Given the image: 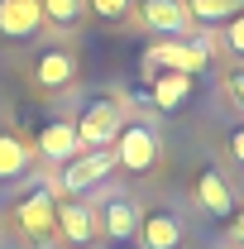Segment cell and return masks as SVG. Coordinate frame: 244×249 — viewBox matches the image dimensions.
Instances as JSON below:
<instances>
[{"label":"cell","instance_id":"cell-2","mask_svg":"<svg viewBox=\"0 0 244 249\" xmlns=\"http://www.w3.org/2000/svg\"><path fill=\"white\" fill-rule=\"evenodd\" d=\"M110 168H115V149H87V154H77V158H67V163H62V187L77 196V192L96 187Z\"/></svg>","mask_w":244,"mask_h":249},{"label":"cell","instance_id":"cell-6","mask_svg":"<svg viewBox=\"0 0 244 249\" xmlns=\"http://www.w3.org/2000/svg\"><path fill=\"white\" fill-rule=\"evenodd\" d=\"M43 24L38 0H0V34L5 38H34Z\"/></svg>","mask_w":244,"mask_h":249},{"label":"cell","instance_id":"cell-16","mask_svg":"<svg viewBox=\"0 0 244 249\" xmlns=\"http://www.w3.org/2000/svg\"><path fill=\"white\" fill-rule=\"evenodd\" d=\"M34 149H24L15 134H0V178H19L24 168H29Z\"/></svg>","mask_w":244,"mask_h":249},{"label":"cell","instance_id":"cell-11","mask_svg":"<svg viewBox=\"0 0 244 249\" xmlns=\"http://www.w3.org/2000/svg\"><path fill=\"white\" fill-rule=\"evenodd\" d=\"M144 19L153 34H187V24H192L182 0H144Z\"/></svg>","mask_w":244,"mask_h":249},{"label":"cell","instance_id":"cell-5","mask_svg":"<svg viewBox=\"0 0 244 249\" xmlns=\"http://www.w3.org/2000/svg\"><path fill=\"white\" fill-rule=\"evenodd\" d=\"M53 216H58V206H53V196L38 187V192H29L19 206H15V225L29 235V240H48L53 235Z\"/></svg>","mask_w":244,"mask_h":249},{"label":"cell","instance_id":"cell-17","mask_svg":"<svg viewBox=\"0 0 244 249\" xmlns=\"http://www.w3.org/2000/svg\"><path fill=\"white\" fill-rule=\"evenodd\" d=\"M38 10H43V19H48V24H58V29H72V24L82 19L87 0H38Z\"/></svg>","mask_w":244,"mask_h":249},{"label":"cell","instance_id":"cell-12","mask_svg":"<svg viewBox=\"0 0 244 249\" xmlns=\"http://www.w3.org/2000/svg\"><path fill=\"white\" fill-rule=\"evenodd\" d=\"M149 82H153V106L158 110H177L187 96H192V77L187 72H158Z\"/></svg>","mask_w":244,"mask_h":249},{"label":"cell","instance_id":"cell-4","mask_svg":"<svg viewBox=\"0 0 244 249\" xmlns=\"http://www.w3.org/2000/svg\"><path fill=\"white\" fill-rule=\"evenodd\" d=\"M144 67H168V72H201L206 67V43H177V38H168V43H153L149 53H144Z\"/></svg>","mask_w":244,"mask_h":249},{"label":"cell","instance_id":"cell-8","mask_svg":"<svg viewBox=\"0 0 244 249\" xmlns=\"http://www.w3.org/2000/svg\"><path fill=\"white\" fill-rule=\"evenodd\" d=\"M38 154L53 158V163H67V158L87 154V149H82V139H77L72 124H43V129H38Z\"/></svg>","mask_w":244,"mask_h":249},{"label":"cell","instance_id":"cell-13","mask_svg":"<svg viewBox=\"0 0 244 249\" xmlns=\"http://www.w3.org/2000/svg\"><path fill=\"white\" fill-rule=\"evenodd\" d=\"M196 196H201V206H206V211H215V216H230V206H235V192L225 187V178H220L215 168H206V173H201Z\"/></svg>","mask_w":244,"mask_h":249},{"label":"cell","instance_id":"cell-3","mask_svg":"<svg viewBox=\"0 0 244 249\" xmlns=\"http://www.w3.org/2000/svg\"><path fill=\"white\" fill-rule=\"evenodd\" d=\"M77 129V139H82V149H105V144H115V134H120V110L110 106V101H96L82 110V120L72 124Z\"/></svg>","mask_w":244,"mask_h":249},{"label":"cell","instance_id":"cell-22","mask_svg":"<svg viewBox=\"0 0 244 249\" xmlns=\"http://www.w3.org/2000/svg\"><path fill=\"white\" fill-rule=\"evenodd\" d=\"M230 235H235V240H240V245H244V211H240V216H235V225H230Z\"/></svg>","mask_w":244,"mask_h":249},{"label":"cell","instance_id":"cell-19","mask_svg":"<svg viewBox=\"0 0 244 249\" xmlns=\"http://www.w3.org/2000/svg\"><path fill=\"white\" fill-rule=\"evenodd\" d=\"M225 38H230V53H240V58H244V10L230 19V34H225Z\"/></svg>","mask_w":244,"mask_h":249},{"label":"cell","instance_id":"cell-7","mask_svg":"<svg viewBox=\"0 0 244 249\" xmlns=\"http://www.w3.org/2000/svg\"><path fill=\"white\" fill-rule=\"evenodd\" d=\"M53 230H58L67 245H87V240L96 235V216H91V206H82V201H62L58 216H53Z\"/></svg>","mask_w":244,"mask_h":249},{"label":"cell","instance_id":"cell-20","mask_svg":"<svg viewBox=\"0 0 244 249\" xmlns=\"http://www.w3.org/2000/svg\"><path fill=\"white\" fill-rule=\"evenodd\" d=\"M230 96H235V106L244 110V72H240V77H230Z\"/></svg>","mask_w":244,"mask_h":249},{"label":"cell","instance_id":"cell-21","mask_svg":"<svg viewBox=\"0 0 244 249\" xmlns=\"http://www.w3.org/2000/svg\"><path fill=\"white\" fill-rule=\"evenodd\" d=\"M230 154L244 163V129H235V134H230Z\"/></svg>","mask_w":244,"mask_h":249},{"label":"cell","instance_id":"cell-14","mask_svg":"<svg viewBox=\"0 0 244 249\" xmlns=\"http://www.w3.org/2000/svg\"><path fill=\"white\" fill-rule=\"evenodd\" d=\"M110 240H129L134 230H139V211H134V201H124V196H115L110 206H105V225H101Z\"/></svg>","mask_w":244,"mask_h":249},{"label":"cell","instance_id":"cell-15","mask_svg":"<svg viewBox=\"0 0 244 249\" xmlns=\"http://www.w3.org/2000/svg\"><path fill=\"white\" fill-rule=\"evenodd\" d=\"M187 19H235L244 10V0H182Z\"/></svg>","mask_w":244,"mask_h":249},{"label":"cell","instance_id":"cell-9","mask_svg":"<svg viewBox=\"0 0 244 249\" xmlns=\"http://www.w3.org/2000/svg\"><path fill=\"white\" fill-rule=\"evenodd\" d=\"M139 240H144V249H177L182 245V225L168 211H153V216L139 220Z\"/></svg>","mask_w":244,"mask_h":249},{"label":"cell","instance_id":"cell-1","mask_svg":"<svg viewBox=\"0 0 244 249\" xmlns=\"http://www.w3.org/2000/svg\"><path fill=\"white\" fill-rule=\"evenodd\" d=\"M115 163L129 168V173H149L158 163V134L149 124H120V134H115Z\"/></svg>","mask_w":244,"mask_h":249},{"label":"cell","instance_id":"cell-18","mask_svg":"<svg viewBox=\"0 0 244 249\" xmlns=\"http://www.w3.org/2000/svg\"><path fill=\"white\" fill-rule=\"evenodd\" d=\"M87 5H91L101 19H120L124 10H129V0H87Z\"/></svg>","mask_w":244,"mask_h":249},{"label":"cell","instance_id":"cell-10","mask_svg":"<svg viewBox=\"0 0 244 249\" xmlns=\"http://www.w3.org/2000/svg\"><path fill=\"white\" fill-rule=\"evenodd\" d=\"M72 72H77V62H72V53H62V48H48V53H38V62H34V77H38V87H48V91L67 87Z\"/></svg>","mask_w":244,"mask_h":249}]
</instances>
